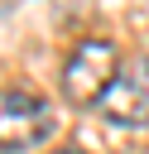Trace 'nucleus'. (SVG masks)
I'll return each mask as SVG.
<instances>
[{
  "label": "nucleus",
  "instance_id": "1",
  "mask_svg": "<svg viewBox=\"0 0 149 154\" xmlns=\"http://www.w3.org/2000/svg\"><path fill=\"white\" fill-rule=\"evenodd\" d=\"M115 72H120L115 43L111 38H82L67 53V63H62V96L72 106H91V101H101L111 91Z\"/></svg>",
  "mask_w": 149,
  "mask_h": 154
},
{
  "label": "nucleus",
  "instance_id": "4",
  "mask_svg": "<svg viewBox=\"0 0 149 154\" xmlns=\"http://www.w3.org/2000/svg\"><path fill=\"white\" fill-rule=\"evenodd\" d=\"M62 154H77V149H62Z\"/></svg>",
  "mask_w": 149,
  "mask_h": 154
},
{
  "label": "nucleus",
  "instance_id": "3",
  "mask_svg": "<svg viewBox=\"0 0 149 154\" xmlns=\"http://www.w3.org/2000/svg\"><path fill=\"white\" fill-rule=\"evenodd\" d=\"M101 111L111 125H125V130H149V53L125 63L111 82V91L101 96Z\"/></svg>",
  "mask_w": 149,
  "mask_h": 154
},
{
  "label": "nucleus",
  "instance_id": "2",
  "mask_svg": "<svg viewBox=\"0 0 149 154\" xmlns=\"http://www.w3.org/2000/svg\"><path fill=\"white\" fill-rule=\"evenodd\" d=\"M53 106L24 87H0V149L19 154V149H34L53 135Z\"/></svg>",
  "mask_w": 149,
  "mask_h": 154
}]
</instances>
